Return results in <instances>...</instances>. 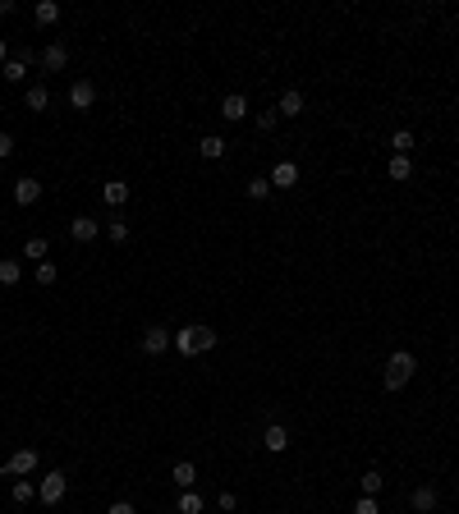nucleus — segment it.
Returning <instances> with one entry per match:
<instances>
[{
  "label": "nucleus",
  "mask_w": 459,
  "mask_h": 514,
  "mask_svg": "<svg viewBox=\"0 0 459 514\" xmlns=\"http://www.w3.org/2000/svg\"><path fill=\"white\" fill-rule=\"evenodd\" d=\"M216 331L211 326H202V322H193V326H184V331H175V349L184 354V358H193V354H207V349H216Z\"/></svg>",
  "instance_id": "obj_1"
},
{
  "label": "nucleus",
  "mask_w": 459,
  "mask_h": 514,
  "mask_svg": "<svg viewBox=\"0 0 459 514\" xmlns=\"http://www.w3.org/2000/svg\"><path fill=\"white\" fill-rule=\"evenodd\" d=\"M414 368H418L414 354H409V349H395L391 358H386V377H382L386 391H405V386L414 381Z\"/></svg>",
  "instance_id": "obj_2"
},
{
  "label": "nucleus",
  "mask_w": 459,
  "mask_h": 514,
  "mask_svg": "<svg viewBox=\"0 0 459 514\" xmlns=\"http://www.w3.org/2000/svg\"><path fill=\"white\" fill-rule=\"evenodd\" d=\"M37 460H42V455H37L33 446H23V450H14L10 460L0 464V478H28V473L37 469Z\"/></svg>",
  "instance_id": "obj_3"
},
{
  "label": "nucleus",
  "mask_w": 459,
  "mask_h": 514,
  "mask_svg": "<svg viewBox=\"0 0 459 514\" xmlns=\"http://www.w3.org/2000/svg\"><path fill=\"white\" fill-rule=\"evenodd\" d=\"M170 345H175V335H170L165 326H147V331H142V340H138V349H142V354H152V358H161Z\"/></svg>",
  "instance_id": "obj_4"
},
{
  "label": "nucleus",
  "mask_w": 459,
  "mask_h": 514,
  "mask_svg": "<svg viewBox=\"0 0 459 514\" xmlns=\"http://www.w3.org/2000/svg\"><path fill=\"white\" fill-rule=\"evenodd\" d=\"M69 492V478L65 473H46L42 482H37V496H42V505H60Z\"/></svg>",
  "instance_id": "obj_5"
},
{
  "label": "nucleus",
  "mask_w": 459,
  "mask_h": 514,
  "mask_svg": "<svg viewBox=\"0 0 459 514\" xmlns=\"http://www.w3.org/2000/svg\"><path fill=\"white\" fill-rule=\"evenodd\" d=\"M69 106H74V110H92V106H97V88H92L88 78H74V83H69Z\"/></svg>",
  "instance_id": "obj_6"
},
{
  "label": "nucleus",
  "mask_w": 459,
  "mask_h": 514,
  "mask_svg": "<svg viewBox=\"0 0 459 514\" xmlns=\"http://www.w3.org/2000/svg\"><path fill=\"white\" fill-rule=\"evenodd\" d=\"M101 234V220H92V216H74L69 220V239L74 243H92Z\"/></svg>",
  "instance_id": "obj_7"
},
{
  "label": "nucleus",
  "mask_w": 459,
  "mask_h": 514,
  "mask_svg": "<svg viewBox=\"0 0 459 514\" xmlns=\"http://www.w3.org/2000/svg\"><path fill=\"white\" fill-rule=\"evenodd\" d=\"M437 487H432V482H423V487H414V492H409V505H414V514H432L437 510Z\"/></svg>",
  "instance_id": "obj_8"
},
{
  "label": "nucleus",
  "mask_w": 459,
  "mask_h": 514,
  "mask_svg": "<svg viewBox=\"0 0 459 514\" xmlns=\"http://www.w3.org/2000/svg\"><path fill=\"white\" fill-rule=\"evenodd\" d=\"M276 115H280V120H294V115H303V92H299V88H285L280 101H276Z\"/></svg>",
  "instance_id": "obj_9"
},
{
  "label": "nucleus",
  "mask_w": 459,
  "mask_h": 514,
  "mask_svg": "<svg viewBox=\"0 0 459 514\" xmlns=\"http://www.w3.org/2000/svg\"><path fill=\"white\" fill-rule=\"evenodd\" d=\"M37 65H42V74H60V69L69 65V51L55 42V46H46V51H42V60H37Z\"/></svg>",
  "instance_id": "obj_10"
},
{
  "label": "nucleus",
  "mask_w": 459,
  "mask_h": 514,
  "mask_svg": "<svg viewBox=\"0 0 459 514\" xmlns=\"http://www.w3.org/2000/svg\"><path fill=\"white\" fill-rule=\"evenodd\" d=\"M262 446L271 450V455H285V450H289V432H285L280 423H266V432H262Z\"/></svg>",
  "instance_id": "obj_11"
},
{
  "label": "nucleus",
  "mask_w": 459,
  "mask_h": 514,
  "mask_svg": "<svg viewBox=\"0 0 459 514\" xmlns=\"http://www.w3.org/2000/svg\"><path fill=\"white\" fill-rule=\"evenodd\" d=\"M220 115H225L230 124H234V120H248V97H243V92H230V97L220 101Z\"/></svg>",
  "instance_id": "obj_12"
},
{
  "label": "nucleus",
  "mask_w": 459,
  "mask_h": 514,
  "mask_svg": "<svg viewBox=\"0 0 459 514\" xmlns=\"http://www.w3.org/2000/svg\"><path fill=\"white\" fill-rule=\"evenodd\" d=\"M129 193H133V188L124 184V179H110V184H101V202H106V207H124V202H129Z\"/></svg>",
  "instance_id": "obj_13"
},
{
  "label": "nucleus",
  "mask_w": 459,
  "mask_h": 514,
  "mask_svg": "<svg viewBox=\"0 0 459 514\" xmlns=\"http://www.w3.org/2000/svg\"><path fill=\"white\" fill-rule=\"evenodd\" d=\"M294 184H299V165L294 161H280L271 170V188H294Z\"/></svg>",
  "instance_id": "obj_14"
},
{
  "label": "nucleus",
  "mask_w": 459,
  "mask_h": 514,
  "mask_svg": "<svg viewBox=\"0 0 459 514\" xmlns=\"http://www.w3.org/2000/svg\"><path fill=\"white\" fill-rule=\"evenodd\" d=\"M37 197H42V184H37V179H19V184H14V202H19V207H33Z\"/></svg>",
  "instance_id": "obj_15"
},
{
  "label": "nucleus",
  "mask_w": 459,
  "mask_h": 514,
  "mask_svg": "<svg viewBox=\"0 0 459 514\" xmlns=\"http://www.w3.org/2000/svg\"><path fill=\"white\" fill-rule=\"evenodd\" d=\"M170 478H175V487L193 492V482H197V469H193V460H179L175 469H170Z\"/></svg>",
  "instance_id": "obj_16"
},
{
  "label": "nucleus",
  "mask_w": 459,
  "mask_h": 514,
  "mask_svg": "<svg viewBox=\"0 0 459 514\" xmlns=\"http://www.w3.org/2000/svg\"><path fill=\"white\" fill-rule=\"evenodd\" d=\"M225 147H230V142L220 138V133H207V138L197 142V152L207 156V161H220V156H225Z\"/></svg>",
  "instance_id": "obj_17"
},
{
  "label": "nucleus",
  "mask_w": 459,
  "mask_h": 514,
  "mask_svg": "<svg viewBox=\"0 0 459 514\" xmlns=\"http://www.w3.org/2000/svg\"><path fill=\"white\" fill-rule=\"evenodd\" d=\"M33 19L42 23V28H51V23H60V5H55V0H37V5H33Z\"/></svg>",
  "instance_id": "obj_18"
},
{
  "label": "nucleus",
  "mask_w": 459,
  "mask_h": 514,
  "mask_svg": "<svg viewBox=\"0 0 459 514\" xmlns=\"http://www.w3.org/2000/svg\"><path fill=\"white\" fill-rule=\"evenodd\" d=\"M23 101H28V110H51V92H46V83H33V88L23 92Z\"/></svg>",
  "instance_id": "obj_19"
},
{
  "label": "nucleus",
  "mask_w": 459,
  "mask_h": 514,
  "mask_svg": "<svg viewBox=\"0 0 459 514\" xmlns=\"http://www.w3.org/2000/svg\"><path fill=\"white\" fill-rule=\"evenodd\" d=\"M101 230H106V239H110V243H124V239H129V220H124V216H110L106 225H101Z\"/></svg>",
  "instance_id": "obj_20"
},
{
  "label": "nucleus",
  "mask_w": 459,
  "mask_h": 514,
  "mask_svg": "<svg viewBox=\"0 0 459 514\" xmlns=\"http://www.w3.org/2000/svg\"><path fill=\"white\" fill-rule=\"evenodd\" d=\"M10 496H14V505H28V501L37 496V487H33L28 478H14V482H10Z\"/></svg>",
  "instance_id": "obj_21"
},
{
  "label": "nucleus",
  "mask_w": 459,
  "mask_h": 514,
  "mask_svg": "<svg viewBox=\"0 0 459 514\" xmlns=\"http://www.w3.org/2000/svg\"><path fill=\"white\" fill-rule=\"evenodd\" d=\"M19 280H23V266L14 262V257H0V285H10V289H14Z\"/></svg>",
  "instance_id": "obj_22"
},
{
  "label": "nucleus",
  "mask_w": 459,
  "mask_h": 514,
  "mask_svg": "<svg viewBox=\"0 0 459 514\" xmlns=\"http://www.w3.org/2000/svg\"><path fill=\"white\" fill-rule=\"evenodd\" d=\"M386 175H391V179H409V175H414V156H391Z\"/></svg>",
  "instance_id": "obj_23"
},
{
  "label": "nucleus",
  "mask_w": 459,
  "mask_h": 514,
  "mask_svg": "<svg viewBox=\"0 0 459 514\" xmlns=\"http://www.w3.org/2000/svg\"><path fill=\"white\" fill-rule=\"evenodd\" d=\"M391 152L395 156H409V152H414V133H409V129H395L391 133Z\"/></svg>",
  "instance_id": "obj_24"
},
{
  "label": "nucleus",
  "mask_w": 459,
  "mask_h": 514,
  "mask_svg": "<svg viewBox=\"0 0 459 514\" xmlns=\"http://www.w3.org/2000/svg\"><path fill=\"white\" fill-rule=\"evenodd\" d=\"M46 252H51V243H46L42 234H33V239L23 243V257H37V262H46Z\"/></svg>",
  "instance_id": "obj_25"
},
{
  "label": "nucleus",
  "mask_w": 459,
  "mask_h": 514,
  "mask_svg": "<svg viewBox=\"0 0 459 514\" xmlns=\"http://www.w3.org/2000/svg\"><path fill=\"white\" fill-rule=\"evenodd\" d=\"M243 193H248V197H253V202H262V197H266V193H271V179H266V175H257V179H248V184H243Z\"/></svg>",
  "instance_id": "obj_26"
},
{
  "label": "nucleus",
  "mask_w": 459,
  "mask_h": 514,
  "mask_svg": "<svg viewBox=\"0 0 459 514\" xmlns=\"http://www.w3.org/2000/svg\"><path fill=\"white\" fill-rule=\"evenodd\" d=\"M382 473H377V469H368V473H363V478H359V487H363V496H377V492H382Z\"/></svg>",
  "instance_id": "obj_27"
},
{
  "label": "nucleus",
  "mask_w": 459,
  "mask_h": 514,
  "mask_svg": "<svg viewBox=\"0 0 459 514\" xmlns=\"http://www.w3.org/2000/svg\"><path fill=\"white\" fill-rule=\"evenodd\" d=\"M0 74H5V83H23V78H28V65H23V60H5Z\"/></svg>",
  "instance_id": "obj_28"
},
{
  "label": "nucleus",
  "mask_w": 459,
  "mask_h": 514,
  "mask_svg": "<svg viewBox=\"0 0 459 514\" xmlns=\"http://www.w3.org/2000/svg\"><path fill=\"white\" fill-rule=\"evenodd\" d=\"M55 280H60V271H55V262H51V257H46V262H37V285L46 289V285H55Z\"/></svg>",
  "instance_id": "obj_29"
},
{
  "label": "nucleus",
  "mask_w": 459,
  "mask_h": 514,
  "mask_svg": "<svg viewBox=\"0 0 459 514\" xmlns=\"http://www.w3.org/2000/svg\"><path fill=\"white\" fill-rule=\"evenodd\" d=\"M253 124H257L262 133H271L276 124H280V115H276V106H271V110H257V115H253Z\"/></svg>",
  "instance_id": "obj_30"
},
{
  "label": "nucleus",
  "mask_w": 459,
  "mask_h": 514,
  "mask_svg": "<svg viewBox=\"0 0 459 514\" xmlns=\"http://www.w3.org/2000/svg\"><path fill=\"white\" fill-rule=\"evenodd\" d=\"M179 514H202V496L184 492V496H179Z\"/></svg>",
  "instance_id": "obj_31"
},
{
  "label": "nucleus",
  "mask_w": 459,
  "mask_h": 514,
  "mask_svg": "<svg viewBox=\"0 0 459 514\" xmlns=\"http://www.w3.org/2000/svg\"><path fill=\"white\" fill-rule=\"evenodd\" d=\"M354 514H382L377 510V496H359V501H354Z\"/></svg>",
  "instance_id": "obj_32"
},
{
  "label": "nucleus",
  "mask_w": 459,
  "mask_h": 514,
  "mask_svg": "<svg viewBox=\"0 0 459 514\" xmlns=\"http://www.w3.org/2000/svg\"><path fill=\"white\" fill-rule=\"evenodd\" d=\"M216 505H220L225 514H234V510H239V496H234V492H220V496H216Z\"/></svg>",
  "instance_id": "obj_33"
},
{
  "label": "nucleus",
  "mask_w": 459,
  "mask_h": 514,
  "mask_svg": "<svg viewBox=\"0 0 459 514\" xmlns=\"http://www.w3.org/2000/svg\"><path fill=\"white\" fill-rule=\"evenodd\" d=\"M14 60H23V65H37V60H42V51H33V46H19V51H14Z\"/></svg>",
  "instance_id": "obj_34"
},
{
  "label": "nucleus",
  "mask_w": 459,
  "mask_h": 514,
  "mask_svg": "<svg viewBox=\"0 0 459 514\" xmlns=\"http://www.w3.org/2000/svg\"><path fill=\"white\" fill-rule=\"evenodd\" d=\"M14 156V133H0V161H10Z\"/></svg>",
  "instance_id": "obj_35"
},
{
  "label": "nucleus",
  "mask_w": 459,
  "mask_h": 514,
  "mask_svg": "<svg viewBox=\"0 0 459 514\" xmlns=\"http://www.w3.org/2000/svg\"><path fill=\"white\" fill-rule=\"evenodd\" d=\"M106 514H138V510H133V501H115Z\"/></svg>",
  "instance_id": "obj_36"
},
{
  "label": "nucleus",
  "mask_w": 459,
  "mask_h": 514,
  "mask_svg": "<svg viewBox=\"0 0 459 514\" xmlns=\"http://www.w3.org/2000/svg\"><path fill=\"white\" fill-rule=\"evenodd\" d=\"M14 14V0H0V19H10Z\"/></svg>",
  "instance_id": "obj_37"
},
{
  "label": "nucleus",
  "mask_w": 459,
  "mask_h": 514,
  "mask_svg": "<svg viewBox=\"0 0 459 514\" xmlns=\"http://www.w3.org/2000/svg\"><path fill=\"white\" fill-rule=\"evenodd\" d=\"M5 60H10V46H5V42H0V65H5Z\"/></svg>",
  "instance_id": "obj_38"
}]
</instances>
